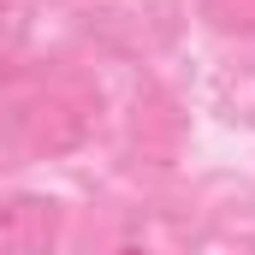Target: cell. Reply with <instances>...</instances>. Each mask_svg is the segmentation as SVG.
Here are the masks:
<instances>
[{
	"label": "cell",
	"instance_id": "cell-1",
	"mask_svg": "<svg viewBox=\"0 0 255 255\" xmlns=\"http://www.w3.org/2000/svg\"><path fill=\"white\" fill-rule=\"evenodd\" d=\"M101 125V89L65 65H18L0 77V160L30 166L83 148Z\"/></svg>",
	"mask_w": 255,
	"mask_h": 255
},
{
	"label": "cell",
	"instance_id": "cell-2",
	"mask_svg": "<svg viewBox=\"0 0 255 255\" xmlns=\"http://www.w3.org/2000/svg\"><path fill=\"white\" fill-rule=\"evenodd\" d=\"M60 226L65 208L54 196H6L0 202V255H54L60 250Z\"/></svg>",
	"mask_w": 255,
	"mask_h": 255
},
{
	"label": "cell",
	"instance_id": "cell-3",
	"mask_svg": "<svg viewBox=\"0 0 255 255\" xmlns=\"http://www.w3.org/2000/svg\"><path fill=\"white\" fill-rule=\"evenodd\" d=\"M220 36H255V0H196Z\"/></svg>",
	"mask_w": 255,
	"mask_h": 255
},
{
	"label": "cell",
	"instance_id": "cell-4",
	"mask_svg": "<svg viewBox=\"0 0 255 255\" xmlns=\"http://www.w3.org/2000/svg\"><path fill=\"white\" fill-rule=\"evenodd\" d=\"M119 255H148V250H142V244H125V250H119Z\"/></svg>",
	"mask_w": 255,
	"mask_h": 255
}]
</instances>
